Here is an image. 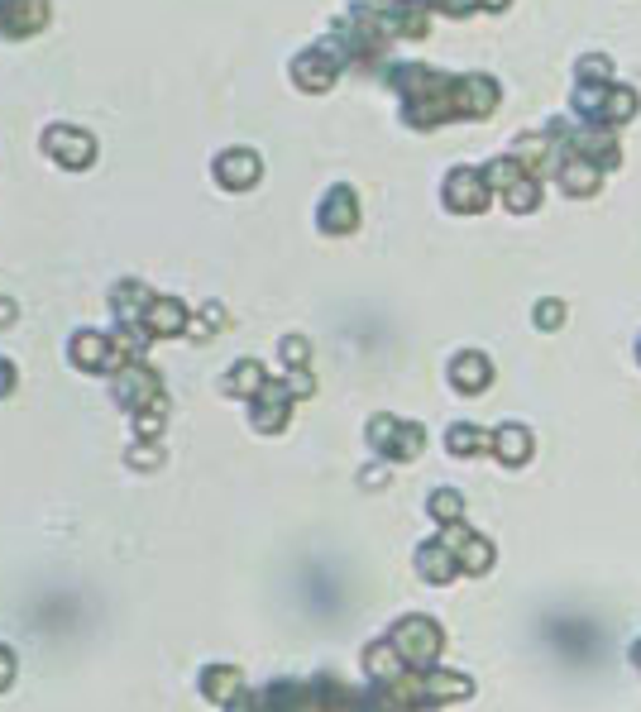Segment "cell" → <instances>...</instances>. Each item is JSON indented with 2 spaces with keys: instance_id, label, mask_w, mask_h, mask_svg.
<instances>
[{
  "instance_id": "1",
  "label": "cell",
  "mask_w": 641,
  "mask_h": 712,
  "mask_svg": "<svg viewBox=\"0 0 641 712\" xmlns=\"http://www.w3.org/2000/svg\"><path fill=\"white\" fill-rule=\"evenodd\" d=\"M393 650H398L407 665H431L436 650H441V631H436V622L407 617V622H398V631H393Z\"/></svg>"
},
{
  "instance_id": "2",
  "label": "cell",
  "mask_w": 641,
  "mask_h": 712,
  "mask_svg": "<svg viewBox=\"0 0 641 712\" xmlns=\"http://www.w3.org/2000/svg\"><path fill=\"white\" fill-rule=\"evenodd\" d=\"M201 689H206V698L225 703V698L240 693V674H235V669H206V674H201Z\"/></svg>"
},
{
  "instance_id": "3",
  "label": "cell",
  "mask_w": 641,
  "mask_h": 712,
  "mask_svg": "<svg viewBox=\"0 0 641 712\" xmlns=\"http://www.w3.org/2000/svg\"><path fill=\"white\" fill-rule=\"evenodd\" d=\"M426 693H431V698H465L469 679L465 674H431V679H426Z\"/></svg>"
},
{
  "instance_id": "4",
  "label": "cell",
  "mask_w": 641,
  "mask_h": 712,
  "mask_svg": "<svg viewBox=\"0 0 641 712\" xmlns=\"http://www.w3.org/2000/svg\"><path fill=\"white\" fill-rule=\"evenodd\" d=\"M431 512H436V517H455V512H460V502H455V493H436Z\"/></svg>"
},
{
  "instance_id": "5",
  "label": "cell",
  "mask_w": 641,
  "mask_h": 712,
  "mask_svg": "<svg viewBox=\"0 0 641 712\" xmlns=\"http://www.w3.org/2000/svg\"><path fill=\"white\" fill-rule=\"evenodd\" d=\"M10 679H15V655H10V650L0 646V689H5Z\"/></svg>"
}]
</instances>
